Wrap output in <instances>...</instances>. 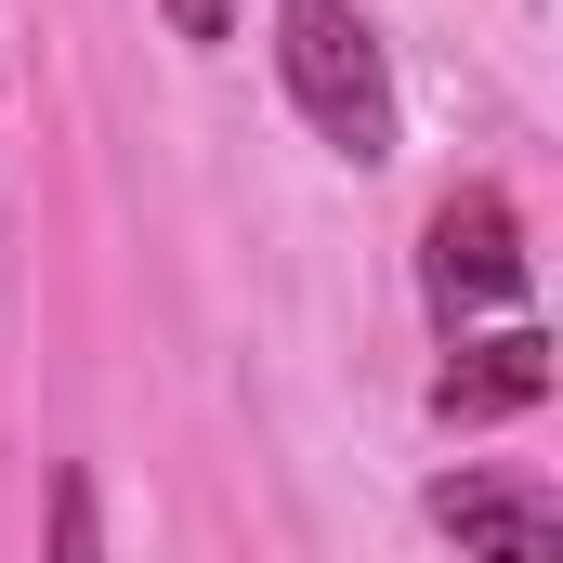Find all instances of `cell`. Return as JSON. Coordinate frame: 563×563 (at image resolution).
I'll list each match as a JSON object with an SVG mask.
<instances>
[{"mask_svg":"<svg viewBox=\"0 0 563 563\" xmlns=\"http://www.w3.org/2000/svg\"><path fill=\"white\" fill-rule=\"evenodd\" d=\"M276 79H288L301 132L328 144V157H354V170L394 157V132H407L394 53H380V26H367L354 0H276Z\"/></svg>","mask_w":563,"mask_h":563,"instance_id":"obj_1","label":"cell"},{"mask_svg":"<svg viewBox=\"0 0 563 563\" xmlns=\"http://www.w3.org/2000/svg\"><path fill=\"white\" fill-rule=\"evenodd\" d=\"M420 301H432L445 341L485 328V314H525V223H511L498 184H445V197H432V223H420Z\"/></svg>","mask_w":563,"mask_h":563,"instance_id":"obj_2","label":"cell"},{"mask_svg":"<svg viewBox=\"0 0 563 563\" xmlns=\"http://www.w3.org/2000/svg\"><path fill=\"white\" fill-rule=\"evenodd\" d=\"M432 525L459 538V563H563V498L538 472H445Z\"/></svg>","mask_w":563,"mask_h":563,"instance_id":"obj_3","label":"cell"},{"mask_svg":"<svg viewBox=\"0 0 563 563\" xmlns=\"http://www.w3.org/2000/svg\"><path fill=\"white\" fill-rule=\"evenodd\" d=\"M538 394H551V341H538L525 314L459 328L445 367H432V420H511V407H538Z\"/></svg>","mask_w":563,"mask_h":563,"instance_id":"obj_4","label":"cell"},{"mask_svg":"<svg viewBox=\"0 0 563 563\" xmlns=\"http://www.w3.org/2000/svg\"><path fill=\"white\" fill-rule=\"evenodd\" d=\"M40 563H106V498H92V472H79V459L53 472V511H40Z\"/></svg>","mask_w":563,"mask_h":563,"instance_id":"obj_5","label":"cell"},{"mask_svg":"<svg viewBox=\"0 0 563 563\" xmlns=\"http://www.w3.org/2000/svg\"><path fill=\"white\" fill-rule=\"evenodd\" d=\"M157 13H170L184 40H223V26H236V0H157Z\"/></svg>","mask_w":563,"mask_h":563,"instance_id":"obj_6","label":"cell"}]
</instances>
